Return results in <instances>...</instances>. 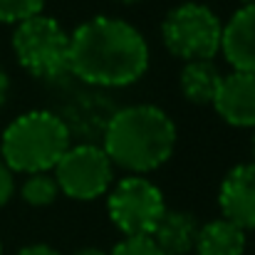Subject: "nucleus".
Returning <instances> with one entry per match:
<instances>
[{"instance_id": "1", "label": "nucleus", "mask_w": 255, "mask_h": 255, "mask_svg": "<svg viewBox=\"0 0 255 255\" xmlns=\"http://www.w3.org/2000/svg\"><path fill=\"white\" fill-rule=\"evenodd\" d=\"M149 42L127 20L94 15L70 35V75L99 89L139 82L149 70Z\"/></svg>"}, {"instance_id": "2", "label": "nucleus", "mask_w": 255, "mask_h": 255, "mask_svg": "<svg viewBox=\"0 0 255 255\" xmlns=\"http://www.w3.org/2000/svg\"><path fill=\"white\" fill-rule=\"evenodd\" d=\"M176 141V122L156 104L114 109L102 131V149L109 161L134 176H144L171 161Z\"/></svg>"}, {"instance_id": "3", "label": "nucleus", "mask_w": 255, "mask_h": 255, "mask_svg": "<svg viewBox=\"0 0 255 255\" xmlns=\"http://www.w3.org/2000/svg\"><path fill=\"white\" fill-rule=\"evenodd\" d=\"M72 146V134L60 114L32 109L15 117L0 136V159L12 173H50Z\"/></svg>"}, {"instance_id": "4", "label": "nucleus", "mask_w": 255, "mask_h": 255, "mask_svg": "<svg viewBox=\"0 0 255 255\" xmlns=\"http://www.w3.org/2000/svg\"><path fill=\"white\" fill-rule=\"evenodd\" d=\"M17 65L37 80L70 75V32L50 15H32L15 25L10 40Z\"/></svg>"}, {"instance_id": "5", "label": "nucleus", "mask_w": 255, "mask_h": 255, "mask_svg": "<svg viewBox=\"0 0 255 255\" xmlns=\"http://www.w3.org/2000/svg\"><path fill=\"white\" fill-rule=\"evenodd\" d=\"M223 20L203 2L186 0L171 7L161 22V40L173 57L191 60H213L221 52Z\"/></svg>"}, {"instance_id": "6", "label": "nucleus", "mask_w": 255, "mask_h": 255, "mask_svg": "<svg viewBox=\"0 0 255 255\" xmlns=\"http://www.w3.org/2000/svg\"><path fill=\"white\" fill-rule=\"evenodd\" d=\"M166 211L161 188L146 176L129 173L107 193V213L124 238L151 236Z\"/></svg>"}, {"instance_id": "7", "label": "nucleus", "mask_w": 255, "mask_h": 255, "mask_svg": "<svg viewBox=\"0 0 255 255\" xmlns=\"http://www.w3.org/2000/svg\"><path fill=\"white\" fill-rule=\"evenodd\" d=\"M60 193L75 201H94L109 193L114 181V164L102 144H72L50 171Z\"/></svg>"}, {"instance_id": "8", "label": "nucleus", "mask_w": 255, "mask_h": 255, "mask_svg": "<svg viewBox=\"0 0 255 255\" xmlns=\"http://www.w3.org/2000/svg\"><path fill=\"white\" fill-rule=\"evenodd\" d=\"M221 218L241 231H255V164H238L228 171L218 188Z\"/></svg>"}, {"instance_id": "9", "label": "nucleus", "mask_w": 255, "mask_h": 255, "mask_svg": "<svg viewBox=\"0 0 255 255\" xmlns=\"http://www.w3.org/2000/svg\"><path fill=\"white\" fill-rule=\"evenodd\" d=\"M218 117L238 129H255V75L238 72L223 75L221 87L213 99Z\"/></svg>"}, {"instance_id": "10", "label": "nucleus", "mask_w": 255, "mask_h": 255, "mask_svg": "<svg viewBox=\"0 0 255 255\" xmlns=\"http://www.w3.org/2000/svg\"><path fill=\"white\" fill-rule=\"evenodd\" d=\"M221 52L233 70L255 75V5H241L223 22Z\"/></svg>"}, {"instance_id": "11", "label": "nucleus", "mask_w": 255, "mask_h": 255, "mask_svg": "<svg viewBox=\"0 0 255 255\" xmlns=\"http://www.w3.org/2000/svg\"><path fill=\"white\" fill-rule=\"evenodd\" d=\"M198 228H201V223L193 213L166 208L151 233V241L161 248L164 255H188L196 246Z\"/></svg>"}, {"instance_id": "12", "label": "nucleus", "mask_w": 255, "mask_h": 255, "mask_svg": "<svg viewBox=\"0 0 255 255\" xmlns=\"http://www.w3.org/2000/svg\"><path fill=\"white\" fill-rule=\"evenodd\" d=\"M221 80L223 75L213 60H191V62H183L181 67L178 89L186 102L196 107H206V104H213Z\"/></svg>"}, {"instance_id": "13", "label": "nucleus", "mask_w": 255, "mask_h": 255, "mask_svg": "<svg viewBox=\"0 0 255 255\" xmlns=\"http://www.w3.org/2000/svg\"><path fill=\"white\" fill-rule=\"evenodd\" d=\"M246 243V231H241L226 218H216L198 228L193 251L196 255H243Z\"/></svg>"}, {"instance_id": "14", "label": "nucleus", "mask_w": 255, "mask_h": 255, "mask_svg": "<svg viewBox=\"0 0 255 255\" xmlns=\"http://www.w3.org/2000/svg\"><path fill=\"white\" fill-rule=\"evenodd\" d=\"M20 196L27 206L45 208V206H52L57 201L60 188H57L52 173H30V176H25V181L20 186Z\"/></svg>"}, {"instance_id": "15", "label": "nucleus", "mask_w": 255, "mask_h": 255, "mask_svg": "<svg viewBox=\"0 0 255 255\" xmlns=\"http://www.w3.org/2000/svg\"><path fill=\"white\" fill-rule=\"evenodd\" d=\"M45 0H0V22H22L37 12H42Z\"/></svg>"}, {"instance_id": "16", "label": "nucleus", "mask_w": 255, "mask_h": 255, "mask_svg": "<svg viewBox=\"0 0 255 255\" xmlns=\"http://www.w3.org/2000/svg\"><path fill=\"white\" fill-rule=\"evenodd\" d=\"M109 255H164L161 248L151 241V236H139V238H122Z\"/></svg>"}, {"instance_id": "17", "label": "nucleus", "mask_w": 255, "mask_h": 255, "mask_svg": "<svg viewBox=\"0 0 255 255\" xmlns=\"http://www.w3.org/2000/svg\"><path fill=\"white\" fill-rule=\"evenodd\" d=\"M12 196H15V173L0 159V208L7 206L12 201Z\"/></svg>"}, {"instance_id": "18", "label": "nucleus", "mask_w": 255, "mask_h": 255, "mask_svg": "<svg viewBox=\"0 0 255 255\" xmlns=\"http://www.w3.org/2000/svg\"><path fill=\"white\" fill-rule=\"evenodd\" d=\"M15 255H60V251H55V248L47 246V243H32V246L20 248Z\"/></svg>"}, {"instance_id": "19", "label": "nucleus", "mask_w": 255, "mask_h": 255, "mask_svg": "<svg viewBox=\"0 0 255 255\" xmlns=\"http://www.w3.org/2000/svg\"><path fill=\"white\" fill-rule=\"evenodd\" d=\"M7 94H10V80H7V72L0 67V109L5 107V102H7Z\"/></svg>"}, {"instance_id": "20", "label": "nucleus", "mask_w": 255, "mask_h": 255, "mask_svg": "<svg viewBox=\"0 0 255 255\" xmlns=\"http://www.w3.org/2000/svg\"><path fill=\"white\" fill-rule=\"evenodd\" d=\"M75 255H109V253L102 251V248H92V246H89V248H80Z\"/></svg>"}, {"instance_id": "21", "label": "nucleus", "mask_w": 255, "mask_h": 255, "mask_svg": "<svg viewBox=\"0 0 255 255\" xmlns=\"http://www.w3.org/2000/svg\"><path fill=\"white\" fill-rule=\"evenodd\" d=\"M117 2H124V5H136V2H141V0H117Z\"/></svg>"}, {"instance_id": "22", "label": "nucleus", "mask_w": 255, "mask_h": 255, "mask_svg": "<svg viewBox=\"0 0 255 255\" xmlns=\"http://www.w3.org/2000/svg\"><path fill=\"white\" fill-rule=\"evenodd\" d=\"M253 164H255V129H253Z\"/></svg>"}, {"instance_id": "23", "label": "nucleus", "mask_w": 255, "mask_h": 255, "mask_svg": "<svg viewBox=\"0 0 255 255\" xmlns=\"http://www.w3.org/2000/svg\"><path fill=\"white\" fill-rule=\"evenodd\" d=\"M243 5H255V0H241Z\"/></svg>"}, {"instance_id": "24", "label": "nucleus", "mask_w": 255, "mask_h": 255, "mask_svg": "<svg viewBox=\"0 0 255 255\" xmlns=\"http://www.w3.org/2000/svg\"><path fill=\"white\" fill-rule=\"evenodd\" d=\"M0 255H2V241H0Z\"/></svg>"}]
</instances>
